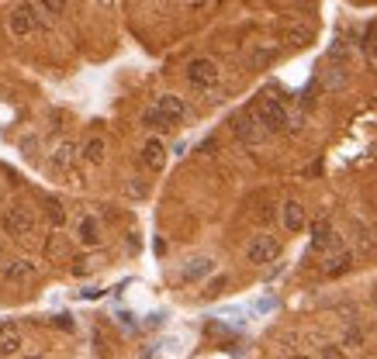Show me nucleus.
Instances as JSON below:
<instances>
[{
    "instance_id": "f257e3e1",
    "label": "nucleus",
    "mask_w": 377,
    "mask_h": 359,
    "mask_svg": "<svg viewBox=\"0 0 377 359\" xmlns=\"http://www.w3.org/2000/svg\"><path fill=\"white\" fill-rule=\"evenodd\" d=\"M267 132H287V107L277 101V97H270V94H263L256 104H253V111H249Z\"/></svg>"
},
{
    "instance_id": "f03ea898",
    "label": "nucleus",
    "mask_w": 377,
    "mask_h": 359,
    "mask_svg": "<svg viewBox=\"0 0 377 359\" xmlns=\"http://www.w3.org/2000/svg\"><path fill=\"white\" fill-rule=\"evenodd\" d=\"M0 225H4V232H8V235H14V238H28V235H35L39 218H35V211H32L28 204H14V207H8V211H4Z\"/></svg>"
},
{
    "instance_id": "7ed1b4c3",
    "label": "nucleus",
    "mask_w": 377,
    "mask_h": 359,
    "mask_svg": "<svg viewBox=\"0 0 377 359\" xmlns=\"http://www.w3.org/2000/svg\"><path fill=\"white\" fill-rule=\"evenodd\" d=\"M218 80H222V70H218L215 59L201 56V59H191V63H187V83H191L194 90H215Z\"/></svg>"
},
{
    "instance_id": "20e7f679",
    "label": "nucleus",
    "mask_w": 377,
    "mask_h": 359,
    "mask_svg": "<svg viewBox=\"0 0 377 359\" xmlns=\"http://www.w3.org/2000/svg\"><path fill=\"white\" fill-rule=\"evenodd\" d=\"M8 32H11L14 39H28L32 32H39V14H35V8H32V4L11 8V11H8Z\"/></svg>"
},
{
    "instance_id": "39448f33",
    "label": "nucleus",
    "mask_w": 377,
    "mask_h": 359,
    "mask_svg": "<svg viewBox=\"0 0 377 359\" xmlns=\"http://www.w3.org/2000/svg\"><path fill=\"white\" fill-rule=\"evenodd\" d=\"M232 132H235V139H239L242 145H260V142L270 135V132H267V128H263V125H260V121L249 114V111L232 118Z\"/></svg>"
},
{
    "instance_id": "423d86ee",
    "label": "nucleus",
    "mask_w": 377,
    "mask_h": 359,
    "mask_svg": "<svg viewBox=\"0 0 377 359\" xmlns=\"http://www.w3.org/2000/svg\"><path fill=\"white\" fill-rule=\"evenodd\" d=\"M280 256V242L273 238V235H256L253 242H249V249H246V259L253 263V266H267V263H273Z\"/></svg>"
},
{
    "instance_id": "0eeeda50",
    "label": "nucleus",
    "mask_w": 377,
    "mask_h": 359,
    "mask_svg": "<svg viewBox=\"0 0 377 359\" xmlns=\"http://www.w3.org/2000/svg\"><path fill=\"white\" fill-rule=\"evenodd\" d=\"M280 42L284 45H294V49H304L315 42V28L308 21H284L280 25Z\"/></svg>"
},
{
    "instance_id": "6e6552de",
    "label": "nucleus",
    "mask_w": 377,
    "mask_h": 359,
    "mask_svg": "<svg viewBox=\"0 0 377 359\" xmlns=\"http://www.w3.org/2000/svg\"><path fill=\"white\" fill-rule=\"evenodd\" d=\"M163 118H166V125L173 128V125H180L184 118H187V104H184V97H177V94H163V97H156V104H153Z\"/></svg>"
},
{
    "instance_id": "1a4fd4ad",
    "label": "nucleus",
    "mask_w": 377,
    "mask_h": 359,
    "mask_svg": "<svg viewBox=\"0 0 377 359\" xmlns=\"http://www.w3.org/2000/svg\"><path fill=\"white\" fill-rule=\"evenodd\" d=\"M21 345H25V335H21L18 321H4V325H0V356L14 359L21 352Z\"/></svg>"
},
{
    "instance_id": "9d476101",
    "label": "nucleus",
    "mask_w": 377,
    "mask_h": 359,
    "mask_svg": "<svg viewBox=\"0 0 377 359\" xmlns=\"http://www.w3.org/2000/svg\"><path fill=\"white\" fill-rule=\"evenodd\" d=\"M273 59H277V45L273 42H253L249 52H246V66L249 70H267Z\"/></svg>"
},
{
    "instance_id": "9b49d317",
    "label": "nucleus",
    "mask_w": 377,
    "mask_h": 359,
    "mask_svg": "<svg viewBox=\"0 0 377 359\" xmlns=\"http://www.w3.org/2000/svg\"><path fill=\"white\" fill-rule=\"evenodd\" d=\"M280 221H284V228L294 235V232H304V225H308V218H304V204L301 201H284V207H280Z\"/></svg>"
},
{
    "instance_id": "f8f14e48",
    "label": "nucleus",
    "mask_w": 377,
    "mask_h": 359,
    "mask_svg": "<svg viewBox=\"0 0 377 359\" xmlns=\"http://www.w3.org/2000/svg\"><path fill=\"white\" fill-rule=\"evenodd\" d=\"M349 266H353V252H349V249H332V252H325L322 273H325V276H342Z\"/></svg>"
},
{
    "instance_id": "ddd939ff",
    "label": "nucleus",
    "mask_w": 377,
    "mask_h": 359,
    "mask_svg": "<svg viewBox=\"0 0 377 359\" xmlns=\"http://www.w3.org/2000/svg\"><path fill=\"white\" fill-rule=\"evenodd\" d=\"M39 273V266L32 263V259H11L8 266H4V280L8 283H25V280H32Z\"/></svg>"
},
{
    "instance_id": "4468645a",
    "label": "nucleus",
    "mask_w": 377,
    "mask_h": 359,
    "mask_svg": "<svg viewBox=\"0 0 377 359\" xmlns=\"http://www.w3.org/2000/svg\"><path fill=\"white\" fill-rule=\"evenodd\" d=\"M104 156H108V142H104L101 135H90V139L80 145V159H84V163H90V166H101V163H104Z\"/></svg>"
},
{
    "instance_id": "2eb2a0df",
    "label": "nucleus",
    "mask_w": 377,
    "mask_h": 359,
    "mask_svg": "<svg viewBox=\"0 0 377 359\" xmlns=\"http://www.w3.org/2000/svg\"><path fill=\"white\" fill-rule=\"evenodd\" d=\"M142 163H146L153 173H160V170L166 166V149H163L160 139H149V142L142 145Z\"/></svg>"
},
{
    "instance_id": "dca6fc26",
    "label": "nucleus",
    "mask_w": 377,
    "mask_h": 359,
    "mask_svg": "<svg viewBox=\"0 0 377 359\" xmlns=\"http://www.w3.org/2000/svg\"><path fill=\"white\" fill-rule=\"evenodd\" d=\"M77 156H80V145L77 142H59L56 152H52V170H70Z\"/></svg>"
},
{
    "instance_id": "f3484780",
    "label": "nucleus",
    "mask_w": 377,
    "mask_h": 359,
    "mask_svg": "<svg viewBox=\"0 0 377 359\" xmlns=\"http://www.w3.org/2000/svg\"><path fill=\"white\" fill-rule=\"evenodd\" d=\"M311 242H315L318 252H332V249H336V232H332V225H329V221H318V225L311 228Z\"/></svg>"
},
{
    "instance_id": "a211bd4d",
    "label": "nucleus",
    "mask_w": 377,
    "mask_h": 359,
    "mask_svg": "<svg viewBox=\"0 0 377 359\" xmlns=\"http://www.w3.org/2000/svg\"><path fill=\"white\" fill-rule=\"evenodd\" d=\"M77 238H80V245H97V242H101V225H97V218H84V221L77 225Z\"/></svg>"
},
{
    "instance_id": "6ab92c4d",
    "label": "nucleus",
    "mask_w": 377,
    "mask_h": 359,
    "mask_svg": "<svg viewBox=\"0 0 377 359\" xmlns=\"http://www.w3.org/2000/svg\"><path fill=\"white\" fill-rule=\"evenodd\" d=\"M211 269H215L211 259H191V266L184 269V280H201V276H208Z\"/></svg>"
},
{
    "instance_id": "aec40b11",
    "label": "nucleus",
    "mask_w": 377,
    "mask_h": 359,
    "mask_svg": "<svg viewBox=\"0 0 377 359\" xmlns=\"http://www.w3.org/2000/svg\"><path fill=\"white\" fill-rule=\"evenodd\" d=\"M46 218H49L52 228H63L66 225V207L59 201H46Z\"/></svg>"
},
{
    "instance_id": "412c9836",
    "label": "nucleus",
    "mask_w": 377,
    "mask_h": 359,
    "mask_svg": "<svg viewBox=\"0 0 377 359\" xmlns=\"http://www.w3.org/2000/svg\"><path fill=\"white\" fill-rule=\"evenodd\" d=\"M374 235L367 228H356V256H374Z\"/></svg>"
},
{
    "instance_id": "4be33fe9",
    "label": "nucleus",
    "mask_w": 377,
    "mask_h": 359,
    "mask_svg": "<svg viewBox=\"0 0 377 359\" xmlns=\"http://www.w3.org/2000/svg\"><path fill=\"white\" fill-rule=\"evenodd\" d=\"M342 349H363V331L356 328V321L346 328V335H342V342H339Z\"/></svg>"
},
{
    "instance_id": "5701e85b",
    "label": "nucleus",
    "mask_w": 377,
    "mask_h": 359,
    "mask_svg": "<svg viewBox=\"0 0 377 359\" xmlns=\"http://www.w3.org/2000/svg\"><path fill=\"white\" fill-rule=\"evenodd\" d=\"M142 125H149V128H156V132H166L170 125H166V118L156 111V107H149L146 114H142Z\"/></svg>"
},
{
    "instance_id": "b1692460",
    "label": "nucleus",
    "mask_w": 377,
    "mask_h": 359,
    "mask_svg": "<svg viewBox=\"0 0 377 359\" xmlns=\"http://www.w3.org/2000/svg\"><path fill=\"white\" fill-rule=\"evenodd\" d=\"M318 359H349V356H346V349H342V345L325 342V345H318Z\"/></svg>"
},
{
    "instance_id": "393cba45",
    "label": "nucleus",
    "mask_w": 377,
    "mask_h": 359,
    "mask_svg": "<svg viewBox=\"0 0 377 359\" xmlns=\"http://www.w3.org/2000/svg\"><path fill=\"white\" fill-rule=\"evenodd\" d=\"M39 8H42L46 14H52V18H59V14L66 11V0H39Z\"/></svg>"
},
{
    "instance_id": "a878e982",
    "label": "nucleus",
    "mask_w": 377,
    "mask_h": 359,
    "mask_svg": "<svg viewBox=\"0 0 377 359\" xmlns=\"http://www.w3.org/2000/svg\"><path fill=\"white\" fill-rule=\"evenodd\" d=\"M367 56L377 63V28H370V32H367Z\"/></svg>"
},
{
    "instance_id": "bb28decb",
    "label": "nucleus",
    "mask_w": 377,
    "mask_h": 359,
    "mask_svg": "<svg viewBox=\"0 0 377 359\" xmlns=\"http://www.w3.org/2000/svg\"><path fill=\"white\" fill-rule=\"evenodd\" d=\"M94 4H97L101 11H118V8H122V0H94Z\"/></svg>"
},
{
    "instance_id": "cd10ccee",
    "label": "nucleus",
    "mask_w": 377,
    "mask_h": 359,
    "mask_svg": "<svg viewBox=\"0 0 377 359\" xmlns=\"http://www.w3.org/2000/svg\"><path fill=\"white\" fill-rule=\"evenodd\" d=\"M184 4H187L191 11H201V8H208V4H211V0H184Z\"/></svg>"
},
{
    "instance_id": "c85d7f7f",
    "label": "nucleus",
    "mask_w": 377,
    "mask_h": 359,
    "mask_svg": "<svg viewBox=\"0 0 377 359\" xmlns=\"http://www.w3.org/2000/svg\"><path fill=\"white\" fill-rule=\"evenodd\" d=\"M370 300H374V311H377V287L370 290Z\"/></svg>"
},
{
    "instance_id": "c756f323",
    "label": "nucleus",
    "mask_w": 377,
    "mask_h": 359,
    "mask_svg": "<svg viewBox=\"0 0 377 359\" xmlns=\"http://www.w3.org/2000/svg\"><path fill=\"white\" fill-rule=\"evenodd\" d=\"M0 259H4V238H0Z\"/></svg>"
},
{
    "instance_id": "7c9ffc66",
    "label": "nucleus",
    "mask_w": 377,
    "mask_h": 359,
    "mask_svg": "<svg viewBox=\"0 0 377 359\" xmlns=\"http://www.w3.org/2000/svg\"><path fill=\"white\" fill-rule=\"evenodd\" d=\"M0 204H4V183H0Z\"/></svg>"
},
{
    "instance_id": "2f4dec72",
    "label": "nucleus",
    "mask_w": 377,
    "mask_h": 359,
    "mask_svg": "<svg viewBox=\"0 0 377 359\" xmlns=\"http://www.w3.org/2000/svg\"><path fill=\"white\" fill-rule=\"evenodd\" d=\"M14 359H39V356H14Z\"/></svg>"
},
{
    "instance_id": "473e14b6",
    "label": "nucleus",
    "mask_w": 377,
    "mask_h": 359,
    "mask_svg": "<svg viewBox=\"0 0 377 359\" xmlns=\"http://www.w3.org/2000/svg\"><path fill=\"white\" fill-rule=\"evenodd\" d=\"M291 359H308V356H291Z\"/></svg>"
},
{
    "instance_id": "72a5a7b5",
    "label": "nucleus",
    "mask_w": 377,
    "mask_h": 359,
    "mask_svg": "<svg viewBox=\"0 0 377 359\" xmlns=\"http://www.w3.org/2000/svg\"><path fill=\"white\" fill-rule=\"evenodd\" d=\"M249 4H260V0H249Z\"/></svg>"
}]
</instances>
